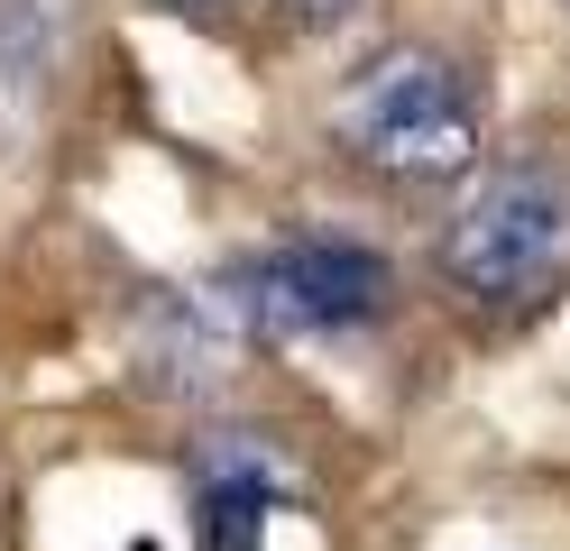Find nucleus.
<instances>
[{"label":"nucleus","instance_id":"obj_2","mask_svg":"<svg viewBox=\"0 0 570 551\" xmlns=\"http://www.w3.org/2000/svg\"><path fill=\"white\" fill-rule=\"evenodd\" d=\"M442 267L460 276V294L515 313V304H543L570 267V194L561 175L543 166H497L470 184V203L451 211L442 230Z\"/></svg>","mask_w":570,"mask_h":551},{"label":"nucleus","instance_id":"obj_4","mask_svg":"<svg viewBox=\"0 0 570 551\" xmlns=\"http://www.w3.org/2000/svg\"><path fill=\"white\" fill-rule=\"evenodd\" d=\"M248 350H258V331H248L230 276L157 285L148 304H138V322H129V367H138L148 395H212Z\"/></svg>","mask_w":570,"mask_h":551},{"label":"nucleus","instance_id":"obj_1","mask_svg":"<svg viewBox=\"0 0 570 551\" xmlns=\"http://www.w3.org/2000/svg\"><path fill=\"white\" fill-rule=\"evenodd\" d=\"M341 147L386 184H451L479 157V92L433 47H377L332 101Z\"/></svg>","mask_w":570,"mask_h":551},{"label":"nucleus","instance_id":"obj_7","mask_svg":"<svg viewBox=\"0 0 570 551\" xmlns=\"http://www.w3.org/2000/svg\"><path fill=\"white\" fill-rule=\"evenodd\" d=\"M350 10H360V0H285V19H295V28H341Z\"/></svg>","mask_w":570,"mask_h":551},{"label":"nucleus","instance_id":"obj_6","mask_svg":"<svg viewBox=\"0 0 570 551\" xmlns=\"http://www.w3.org/2000/svg\"><path fill=\"white\" fill-rule=\"evenodd\" d=\"M47 73H56V19H47V0H0V138L38 120Z\"/></svg>","mask_w":570,"mask_h":551},{"label":"nucleus","instance_id":"obj_8","mask_svg":"<svg viewBox=\"0 0 570 551\" xmlns=\"http://www.w3.org/2000/svg\"><path fill=\"white\" fill-rule=\"evenodd\" d=\"M166 10H185V19H222L230 0H166Z\"/></svg>","mask_w":570,"mask_h":551},{"label":"nucleus","instance_id":"obj_5","mask_svg":"<svg viewBox=\"0 0 570 551\" xmlns=\"http://www.w3.org/2000/svg\"><path fill=\"white\" fill-rule=\"evenodd\" d=\"M304 505V469L276 432H203L194 441V542L203 551H267V524Z\"/></svg>","mask_w":570,"mask_h":551},{"label":"nucleus","instance_id":"obj_3","mask_svg":"<svg viewBox=\"0 0 570 551\" xmlns=\"http://www.w3.org/2000/svg\"><path fill=\"white\" fill-rule=\"evenodd\" d=\"M230 294L258 341H323L386 313V257L360 239H276L230 267Z\"/></svg>","mask_w":570,"mask_h":551}]
</instances>
